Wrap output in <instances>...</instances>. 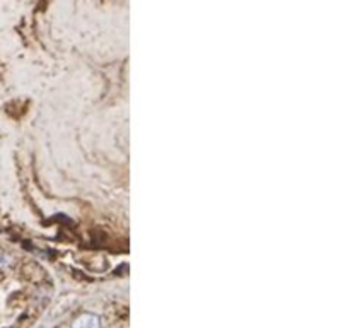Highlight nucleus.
Listing matches in <instances>:
<instances>
[{"instance_id": "nucleus-1", "label": "nucleus", "mask_w": 350, "mask_h": 328, "mask_svg": "<svg viewBox=\"0 0 350 328\" xmlns=\"http://www.w3.org/2000/svg\"><path fill=\"white\" fill-rule=\"evenodd\" d=\"M72 328H101V320L96 314H82L72 323Z\"/></svg>"}]
</instances>
